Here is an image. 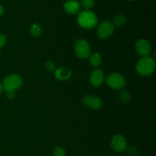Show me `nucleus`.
<instances>
[{"mask_svg": "<svg viewBox=\"0 0 156 156\" xmlns=\"http://www.w3.org/2000/svg\"><path fill=\"white\" fill-rule=\"evenodd\" d=\"M78 24L82 28L91 30L94 28L98 24L97 15L91 10H85L79 13L77 18Z\"/></svg>", "mask_w": 156, "mask_h": 156, "instance_id": "f257e3e1", "label": "nucleus"}, {"mask_svg": "<svg viewBox=\"0 0 156 156\" xmlns=\"http://www.w3.org/2000/svg\"><path fill=\"white\" fill-rule=\"evenodd\" d=\"M136 69L139 74L143 76H149L154 73L155 69V62L152 58L141 57L136 62Z\"/></svg>", "mask_w": 156, "mask_h": 156, "instance_id": "f03ea898", "label": "nucleus"}, {"mask_svg": "<svg viewBox=\"0 0 156 156\" xmlns=\"http://www.w3.org/2000/svg\"><path fill=\"white\" fill-rule=\"evenodd\" d=\"M22 83L23 80L21 76L16 74H12L5 78L2 85L4 91L7 92V91H15L22 85Z\"/></svg>", "mask_w": 156, "mask_h": 156, "instance_id": "7ed1b4c3", "label": "nucleus"}, {"mask_svg": "<svg viewBox=\"0 0 156 156\" xmlns=\"http://www.w3.org/2000/svg\"><path fill=\"white\" fill-rule=\"evenodd\" d=\"M107 84L113 89L122 90L126 85V79L120 73H112L107 78Z\"/></svg>", "mask_w": 156, "mask_h": 156, "instance_id": "20e7f679", "label": "nucleus"}, {"mask_svg": "<svg viewBox=\"0 0 156 156\" xmlns=\"http://www.w3.org/2000/svg\"><path fill=\"white\" fill-rule=\"evenodd\" d=\"M75 53L81 59H86L91 55V48L86 41L80 39L77 41L74 46Z\"/></svg>", "mask_w": 156, "mask_h": 156, "instance_id": "39448f33", "label": "nucleus"}, {"mask_svg": "<svg viewBox=\"0 0 156 156\" xmlns=\"http://www.w3.org/2000/svg\"><path fill=\"white\" fill-rule=\"evenodd\" d=\"M114 27L109 21H104L99 24L97 28V35L100 39L106 40L113 34Z\"/></svg>", "mask_w": 156, "mask_h": 156, "instance_id": "423d86ee", "label": "nucleus"}, {"mask_svg": "<svg viewBox=\"0 0 156 156\" xmlns=\"http://www.w3.org/2000/svg\"><path fill=\"white\" fill-rule=\"evenodd\" d=\"M111 146L115 152H123L127 148V142L123 136L117 134L111 139Z\"/></svg>", "mask_w": 156, "mask_h": 156, "instance_id": "0eeeda50", "label": "nucleus"}, {"mask_svg": "<svg viewBox=\"0 0 156 156\" xmlns=\"http://www.w3.org/2000/svg\"><path fill=\"white\" fill-rule=\"evenodd\" d=\"M135 49L139 56L141 57H147L151 53V45L148 41L145 39H140L137 41Z\"/></svg>", "mask_w": 156, "mask_h": 156, "instance_id": "6e6552de", "label": "nucleus"}, {"mask_svg": "<svg viewBox=\"0 0 156 156\" xmlns=\"http://www.w3.org/2000/svg\"><path fill=\"white\" fill-rule=\"evenodd\" d=\"M82 102L85 107L91 110H98L102 107L101 99L96 95L89 94L85 96Z\"/></svg>", "mask_w": 156, "mask_h": 156, "instance_id": "1a4fd4ad", "label": "nucleus"}, {"mask_svg": "<svg viewBox=\"0 0 156 156\" xmlns=\"http://www.w3.org/2000/svg\"><path fill=\"white\" fill-rule=\"evenodd\" d=\"M105 73L100 69H95L94 71L91 73V76H90V83L92 86L100 87L103 85L104 82H105Z\"/></svg>", "mask_w": 156, "mask_h": 156, "instance_id": "9d476101", "label": "nucleus"}, {"mask_svg": "<svg viewBox=\"0 0 156 156\" xmlns=\"http://www.w3.org/2000/svg\"><path fill=\"white\" fill-rule=\"evenodd\" d=\"M81 5L76 0H68L64 4V10L69 15H76L79 14L81 10Z\"/></svg>", "mask_w": 156, "mask_h": 156, "instance_id": "9b49d317", "label": "nucleus"}, {"mask_svg": "<svg viewBox=\"0 0 156 156\" xmlns=\"http://www.w3.org/2000/svg\"><path fill=\"white\" fill-rule=\"evenodd\" d=\"M72 76V70L66 66L59 67L55 70V77L59 81H66Z\"/></svg>", "mask_w": 156, "mask_h": 156, "instance_id": "f8f14e48", "label": "nucleus"}, {"mask_svg": "<svg viewBox=\"0 0 156 156\" xmlns=\"http://www.w3.org/2000/svg\"><path fill=\"white\" fill-rule=\"evenodd\" d=\"M102 58L101 56L98 53H94L90 55L89 56V62L93 67L97 68L101 64Z\"/></svg>", "mask_w": 156, "mask_h": 156, "instance_id": "ddd939ff", "label": "nucleus"}, {"mask_svg": "<svg viewBox=\"0 0 156 156\" xmlns=\"http://www.w3.org/2000/svg\"><path fill=\"white\" fill-rule=\"evenodd\" d=\"M126 22V18L124 15L123 14H119V15H116L114 18V20H113L112 24L114 25V27H122V26L124 25Z\"/></svg>", "mask_w": 156, "mask_h": 156, "instance_id": "4468645a", "label": "nucleus"}, {"mask_svg": "<svg viewBox=\"0 0 156 156\" xmlns=\"http://www.w3.org/2000/svg\"><path fill=\"white\" fill-rule=\"evenodd\" d=\"M30 33L33 37H39L42 34V27L38 23H33L30 27Z\"/></svg>", "mask_w": 156, "mask_h": 156, "instance_id": "2eb2a0df", "label": "nucleus"}, {"mask_svg": "<svg viewBox=\"0 0 156 156\" xmlns=\"http://www.w3.org/2000/svg\"><path fill=\"white\" fill-rule=\"evenodd\" d=\"M119 99H120V101L122 103L127 104L130 101V94H129V93L127 91L121 90L120 94H119Z\"/></svg>", "mask_w": 156, "mask_h": 156, "instance_id": "dca6fc26", "label": "nucleus"}, {"mask_svg": "<svg viewBox=\"0 0 156 156\" xmlns=\"http://www.w3.org/2000/svg\"><path fill=\"white\" fill-rule=\"evenodd\" d=\"M80 5L85 10H90L94 7V0H81Z\"/></svg>", "mask_w": 156, "mask_h": 156, "instance_id": "f3484780", "label": "nucleus"}, {"mask_svg": "<svg viewBox=\"0 0 156 156\" xmlns=\"http://www.w3.org/2000/svg\"><path fill=\"white\" fill-rule=\"evenodd\" d=\"M66 150L62 147H56L55 148L53 151V156H66Z\"/></svg>", "mask_w": 156, "mask_h": 156, "instance_id": "a211bd4d", "label": "nucleus"}, {"mask_svg": "<svg viewBox=\"0 0 156 156\" xmlns=\"http://www.w3.org/2000/svg\"><path fill=\"white\" fill-rule=\"evenodd\" d=\"M45 67L48 71L50 72H53L56 70V65H55L54 62L53 61H47V62L45 63Z\"/></svg>", "mask_w": 156, "mask_h": 156, "instance_id": "6ab92c4d", "label": "nucleus"}, {"mask_svg": "<svg viewBox=\"0 0 156 156\" xmlns=\"http://www.w3.org/2000/svg\"><path fill=\"white\" fill-rule=\"evenodd\" d=\"M126 153L129 156H136L138 154V152L136 149V148L133 147V146H129V147L126 148Z\"/></svg>", "mask_w": 156, "mask_h": 156, "instance_id": "aec40b11", "label": "nucleus"}, {"mask_svg": "<svg viewBox=\"0 0 156 156\" xmlns=\"http://www.w3.org/2000/svg\"><path fill=\"white\" fill-rule=\"evenodd\" d=\"M7 44V38L4 34H0V49L3 48Z\"/></svg>", "mask_w": 156, "mask_h": 156, "instance_id": "412c9836", "label": "nucleus"}, {"mask_svg": "<svg viewBox=\"0 0 156 156\" xmlns=\"http://www.w3.org/2000/svg\"><path fill=\"white\" fill-rule=\"evenodd\" d=\"M15 91H7L6 92V96L9 100H14L15 98Z\"/></svg>", "mask_w": 156, "mask_h": 156, "instance_id": "4be33fe9", "label": "nucleus"}, {"mask_svg": "<svg viewBox=\"0 0 156 156\" xmlns=\"http://www.w3.org/2000/svg\"><path fill=\"white\" fill-rule=\"evenodd\" d=\"M4 7L2 5H0V17L4 14Z\"/></svg>", "mask_w": 156, "mask_h": 156, "instance_id": "5701e85b", "label": "nucleus"}, {"mask_svg": "<svg viewBox=\"0 0 156 156\" xmlns=\"http://www.w3.org/2000/svg\"><path fill=\"white\" fill-rule=\"evenodd\" d=\"M3 91H4V88H3L2 84L0 82V94H2L3 92Z\"/></svg>", "mask_w": 156, "mask_h": 156, "instance_id": "b1692460", "label": "nucleus"}, {"mask_svg": "<svg viewBox=\"0 0 156 156\" xmlns=\"http://www.w3.org/2000/svg\"><path fill=\"white\" fill-rule=\"evenodd\" d=\"M128 1H130L131 2V1H134V0H128Z\"/></svg>", "mask_w": 156, "mask_h": 156, "instance_id": "393cba45", "label": "nucleus"}, {"mask_svg": "<svg viewBox=\"0 0 156 156\" xmlns=\"http://www.w3.org/2000/svg\"><path fill=\"white\" fill-rule=\"evenodd\" d=\"M0 55H1V51H0Z\"/></svg>", "mask_w": 156, "mask_h": 156, "instance_id": "a878e982", "label": "nucleus"}]
</instances>
